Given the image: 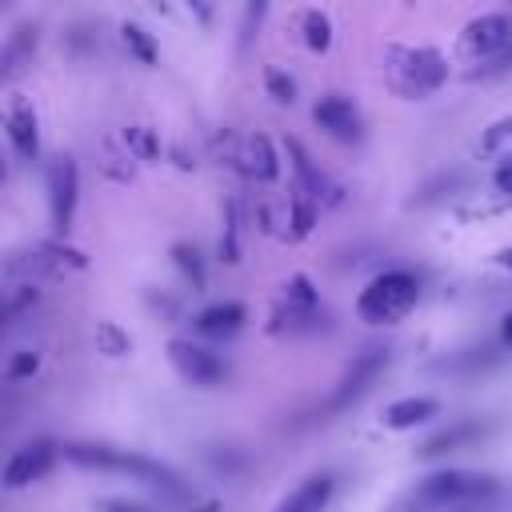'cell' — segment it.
<instances>
[{
    "mask_svg": "<svg viewBox=\"0 0 512 512\" xmlns=\"http://www.w3.org/2000/svg\"><path fill=\"white\" fill-rule=\"evenodd\" d=\"M64 460H72L76 468H96V472H120L136 484H148L156 488L160 496L168 500H184L188 496V484L184 476L164 464V460H152L144 452H128V448H112V444H96V440H64L60 444Z\"/></svg>",
    "mask_w": 512,
    "mask_h": 512,
    "instance_id": "cell-1",
    "label": "cell"
},
{
    "mask_svg": "<svg viewBox=\"0 0 512 512\" xmlns=\"http://www.w3.org/2000/svg\"><path fill=\"white\" fill-rule=\"evenodd\" d=\"M500 496V480L492 472H472V468H440L420 476L396 504L392 512H448V508H472Z\"/></svg>",
    "mask_w": 512,
    "mask_h": 512,
    "instance_id": "cell-2",
    "label": "cell"
},
{
    "mask_svg": "<svg viewBox=\"0 0 512 512\" xmlns=\"http://www.w3.org/2000/svg\"><path fill=\"white\" fill-rule=\"evenodd\" d=\"M384 80L400 100H428L448 80V60L428 44H388Z\"/></svg>",
    "mask_w": 512,
    "mask_h": 512,
    "instance_id": "cell-3",
    "label": "cell"
},
{
    "mask_svg": "<svg viewBox=\"0 0 512 512\" xmlns=\"http://www.w3.org/2000/svg\"><path fill=\"white\" fill-rule=\"evenodd\" d=\"M416 300H420V280H416L412 272H404V268H392V272L372 276V280L360 288V296H356V316H360L364 324H372V328L396 324V320H404V316L416 308Z\"/></svg>",
    "mask_w": 512,
    "mask_h": 512,
    "instance_id": "cell-4",
    "label": "cell"
},
{
    "mask_svg": "<svg viewBox=\"0 0 512 512\" xmlns=\"http://www.w3.org/2000/svg\"><path fill=\"white\" fill-rule=\"evenodd\" d=\"M324 324H328V312H324L320 292L312 288V280L304 272L288 276L284 288H280V300L272 308L268 332L272 336H308V332H320Z\"/></svg>",
    "mask_w": 512,
    "mask_h": 512,
    "instance_id": "cell-5",
    "label": "cell"
},
{
    "mask_svg": "<svg viewBox=\"0 0 512 512\" xmlns=\"http://www.w3.org/2000/svg\"><path fill=\"white\" fill-rule=\"evenodd\" d=\"M388 360H392V352H388L384 344H368V348L352 352V360L344 364L340 380L332 384V392H328V400H324V416H336V412L352 408V404L380 380V372L388 368Z\"/></svg>",
    "mask_w": 512,
    "mask_h": 512,
    "instance_id": "cell-6",
    "label": "cell"
},
{
    "mask_svg": "<svg viewBox=\"0 0 512 512\" xmlns=\"http://www.w3.org/2000/svg\"><path fill=\"white\" fill-rule=\"evenodd\" d=\"M504 52H512V16L508 12H480L464 24L460 32V56L464 60H500Z\"/></svg>",
    "mask_w": 512,
    "mask_h": 512,
    "instance_id": "cell-7",
    "label": "cell"
},
{
    "mask_svg": "<svg viewBox=\"0 0 512 512\" xmlns=\"http://www.w3.org/2000/svg\"><path fill=\"white\" fill-rule=\"evenodd\" d=\"M168 360L196 388H216V384L228 380V360L220 352H212L208 344H200V340H180V336L168 340Z\"/></svg>",
    "mask_w": 512,
    "mask_h": 512,
    "instance_id": "cell-8",
    "label": "cell"
},
{
    "mask_svg": "<svg viewBox=\"0 0 512 512\" xmlns=\"http://www.w3.org/2000/svg\"><path fill=\"white\" fill-rule=\"evenodd\" d=\"M284 152H288V164H292V188H296V192H304V196H308L312 204H320V208L344 204V188H340L328 172L316 168V160L308 156V148H304L296 136L284 140Z\"/></svg>",
    "mask_w": 512,
    "mask_h": 512,
    "instance_id": "cell-9",
    "label": "cell"
},
{
    "mask_svg": "<svg viewBox=\"0 0 512 512\" xmlns=\"http://www.w3.org/2000/svg\"><path fill=\"white\" fill-rule=\"evenodd\" d=\"M44 184H48V220L56 232H68L72 212H76V196H80V172L76 160L68 152L52 156L44 168Z\"/></svg>",
    "mask_w": 512,
    "mask_h": 512,
    "instance_id": "cell-10",
    "label": "cell"
},
{
    "mask_svg": "<svg viewBox=\"0 0 512 512\" xmlns=\"http://www.w3.org/2000/svg\"><path fill=\"white\" fill-rule=\"evenodd\" d=\"M56 456H60V444H52L48 436H36V440L20 444V448L8 456V464H4V488L16 492V488L36 484V480L56 464Z\"/></svg>",
    "mask_w": 512,
    "mask_h": 512,
    "instance_id": "cell-11",
    "label": "cell"
},
{
    "mask_svg": "<svg viewBox=\"0 0 512 512\" xmlns=\"http://www.w3.org/2000/svg\"><path fill=\"white\" fill-rule=\"evenodd\" d=\"M312 120L340 144H356L364 136V120H360V108L344 96V92H328L312 104Z\"/></svg>",
    "mask_w": 512,
    "mask_h": 512,
    "instance_id": "cell-12",
    "label": "cell"
},
{
    "mask_svg": "<svg viewBox=\"0 0 512 512\" xmlns=\"http://www.w3.org/2000/svg\"><path fill=\"white\" fill-rule=\"evenodd\" d=\"M4 132H8V144L16 148L20 160H36L40 156V116L24 96H8Z\"/></svg>",
    "mask_w": 512,
    "mask_h": 512,
    "instance_id": "cell-13",
    "label": "cell"
},
{
    "mask_svg": "<svg viewBox=\"0 0 512 512\" xmlns=\"http://www.w3.org/2000/svg\"><path fill=\"white\" fill-rule=\"evenodd\" d=\"M232 164H236L252 184H276V180H280V156H276V148H272V140H268L264 132L244 136L240 148H236V156H232Z\"/></svg>",
    "mask_w": 512,
    "mask_h": 512,
    "instance_id": "cell-14",
    "label": "cell"
},
{
    "mask_svg": "<svg viewBox=\"0 0 512 512\" xmlns=\"http://www.w3.org/2000/svg\"><path fill=\"white\" fill-rule=\"evenodd\" d=\"M488 432H492V420H476V416H468V420H456V424H448V428L432 432V436L416 448V456L436 460V456H448V452H460V448L480 444Z\"/></svg>",
    "mask_w": 512,
    "mask_h": 512,
    "instance_id": "cell-15",
    "label": "cell"
},
{
    "mask_svg": "<svg viewBox=\"0 0 512 512\" xmlns=\"http://www.w3.org/2000/svg\"><path fill=\"white\" fill-rule=\"evenodd\" d=\"M244 320H248V312H244L240 300H216V304H208L192 316V332L204 336V340H228L244 328Z\"/></svg>",
    "mask_w": 512,
    "mask_h": 512,
    "instance_id": "cell-16",
    "label": "cell"
},
{
    "mask_svg": "<svg viewBox=\"0 0 512 512\" xmlns=\"http://www.w3.org/2000/svg\"><path fill=\"white\" fill-rule=\"evenodd\" d=\"M332 488H336V480H332L328 472H312V476H304L272 512H324L328 500H332Z\"/></svg>",
    "mask_w": 512,
    "mask_h": 512,
    "instance_id": "cell-17",
    "label": "cell"
},
{
    "mask_svg": "<svg viewBox=\"0 0 512 512\" xmlns=\"http://www.w3.org/2000/svg\"><path fill=\"white\" fill-rule=\"evenodd\" d=\"M508 352H496V348H460V352H448L440 360H432V372L440 376H476V372H488L504 360Z\"/></svg>",
    "mask_w": 512,
    "mask_h": 512,
    "instance_id": "cell-18",
    "label": "cell"
},
{
    "mask_svg": "<svg viewBox=\"0 0 512 512\" xmlns=\"http://www.w3.org/2000/svg\"><path fill=\"white\" fill-rule=\"evenodd\" d=\"M436 412H440V400L436 396H400V400H392L384 408L380 424L392 428V432H404V428H416V424L432 420Z\"/></svg>",
    "mask_w": 512,
    "mask_h": 512,
    "instance_id": "cell-19",
    "label": "cell"
},
{
    "mask_svg": "<svg viewBox=\"0 0 512 512\" xmlns=\"http://www.w3.org/2000/svg\"><path fill=\"white\" fill-rule=\"evenodd\" d=\"M36 24H16L12 32H8V40H4V52H0V76L8 80V76H16L28 60H32V52H36Z\"/></svg>",
    "mask_w": 512,
    "mask_h": 512,
    "instance_id": "cell-20",
    "label": "cell"
},
{
    "mask_svg": "<svg viewBox=\"0 0 512 512\" xmlns=\"http://www.w3.org/2000/svg\"><path fill=\"white\" fill-rule=\"evenodd\" d=\"M296 32H300V40H304L308 52H328L332 48V20L320 8L296 12Z\"/></svg>",
    "mask_w": 512,
    "mask_h": 512,
    "instance_id": "cell-21",
    "label": "cell"
},
{
    "mask_svg": "<svg viewBox=\"0 0 512 512\" xmlns=\"http://www.w3.org/2000/svg\"><path fill=\"white\" fill-rule=\"evenodd\" d=\"M120 140L128 144L132 160H144V164L160 160V136H156V128H152V124H128Z\"/></svg>",
    "mask_w": 512,
    "mask_h": 512,
    "instance_id": "cell-22",
    "label": "cell"
},
{
    "mask_svg": "<svg viewBox=\"0 0 512 512\" xmlns=\"http://www.w3.org/2000/svg\"><path fill=\"white\" fill-rule=\"evenodd\" d=\"M316 212H320V204H312L304 192L292 188V196H288V236L304 240L312 232V224H316Z\"/></svg>",
    "mask_w": 512,
    "mask_h": 512,
    "instance_id": "cell-23",
    "label": "cell"
},
{
    "mask_svg": "<svg viewBox=\"0 0 512 512\" xmlns=\"http://www.w3.org/2000/svg\"><path fill=\"white\" fill-rule=\"evenodd\" d=\"M172 264L184 272V280H188V288H192V292H200V288H204V260H200V248H196V244L176 240V244H172Z\"/></svg>",
    "mask_w": 512,
    "mask_h": 512,
    "instance_id": "cell-24",
    "label": "cell"
},
{
    "mask_svg": "<svg viewBox=\"0 0 512 512\" xmlns=\"http://www.w3.org/2000/svg\"><path fill=\"white\" fill-rule=\"evenodd\" d=\"M92 336H96V352H104V356H124V352H132V336H128L116 320H100Z\"/></svg>",
    "mask_w": 512,
    "mask_h": 512,
    "instance_id": "cell-25",
    "label": "cell"
},
{
    "mask_svg": "<svg viewBox=\"0 0 512 512\" xmlns=\"http://www.w3.org/2000/svg\"><path fill=\"white\" fill-rule=\"evenodd\" d=\"M120 40H124V48H128L140 64H156V40H152L140 24H132V20H128V24H120Z\"/></svg>",
    "mask_w": 512,
    "mask_h": 512,
    "instance_id": "cell-26",
    "label": "cell"
},
{
    "mask_svg": "<svg viewBox=\"0 0 512 512\" xmlns=\"http://www.w3.org/2000/svg\"><path fill=\"white\" fill-rule=\"evenodd\" d=\"M220 260H224V264H236V260H240V208H236V200H228V208H224Z\"/></svg>",
    "mask_w": 512,
    "mask_h": 512,
    "instance_id": "cell-27",
    "label": "cell"
},
{
    "mask_svg": "<svg viewBox=\"0 0 512 512\" xmlns=\"http://www.w3.org/2000/svg\"><path fill=\"white\" fill-rule=\"evenodd\" d=\"M128 160H132V152H128L124 140H108V144H104V160H100V164H104V172H108L112 180H120V184L132 180V164H128Z\"/></svg>",
    "mask_w": 512,
    "mask_h": 512,
    "instance_id": "cell-28",
    "label": "cell"
},
{
    "mask_svg": "<svg viewBox=\"0 0 512 512\" xmlns=\"http://www.w3.org/2000/svg\"><path fill=\"white\" fill-rule=\"evenodd\" d=\"M36 300H40V292H36V284H32V280L12 284V288H8V308H4V320H8V324H16V320H20V316H24V312L36 304Z\"/></svg>",
    "mask_w": 512,
    "mask_h": 512,
    "instance_id": "cell-29",
    "label": "cell"
},
{
    "mask_svg": "<svg viewBox=\"0 0 512 512\" xmlns=\"http://www.w3.org/2000/svg\"><path fill=\"white\" fill-rule=\"evenodd\" d=\"M264 84H268V96H272L276 104H292V100H296V80H292L288 72H280V68H268Z\"/></svg>",
    "mask_w": 512,
    "mask_h": 512,
    "instance_id": "cell-30",
    "label": "cell"
},
{
    "mask_svg": "<svg viewBox=\"0 0 512 512\" xmlns=\"http://www.w3.org/2000/svg\"><path fill=\"white\" fill-rule=\"evenodd\" d=\"M504 140H512V116H500L484 136H480V152L484 156H492V152H500V144Z\"/></svg>",
    "mask_w": 512,
    "mask_h": 512,
    "instance_id": "cell-31",
    "label": "cell"
},
{
    "mask_svg": "<svg viewBox=\"0 0 512 512\" xmlns=\"http://www.w3.org/2000/svg\"><path fill=\"white\" fill-rule=\"evenodd\" d=\"M96 512H160V508L148 500H132V496H104L96 500Z\"/></svg>",
    "mask_w": 512,
    "mask_h": 512,
    "instance_id": "cell-32",
    "label": "cell"
},
{
    "mask_svg": "<svg viewBox=\"0 0 512 512\" xmlns=\"http://www.w3.org/2000/svg\"><path fill=\"white\" fill-rule=\"evenodd\" d=\"M36 368H40V352H16L8 360V368H4V376L8 380H24V376H36Z\"/></svg>",
    "mask_w": 512,
    "mask_h": 512,
    "instance_id": "cell-33",
    "label": "cell"
},
{
    "mask_svg": "<svg viewBox=\"0 0 512 512\" xmlns=\"http://www.w3.org/2000/svg\"><path fill=\"white\" fill-rule=\"evenodd\" d=\"M492 184H496V192H504V196L512 200V152L500 156V164H496V172H492Z\"/></svg>",
    "mask_w": 512,
    "mask_h": 512,
    "instance_id": "cell-34",
    "label": "cell"
},
{
    "mask_svg": "<svg viewBox=\"0 0 512 512\" xmlns=\"http://www.w3.org/2000/svg\"><path fill=\"white\" fill-rule=\"evenodd\" d=\"M500 344H504V348H512V312H504V316H500Z\"/></svg>",
    "mask_w": 512,
    "mask_h": 512,
    "instance_id": "cell-35",
    "label": "cell"
},
{
    "mask_svg": "<svg viewBox=\"0 0 512 512\" xmlns=\"http://www.w3.org/2000/svg\"><path fill=\"white\" fill-rule=\"evenodd\" d=\"M496 264H500V268H504V272H512V244H508V248H500V252H496Z\"/></svg>",
    "mask_w": 512,
    "mask_h": 512,
    "instance_id": "cell-36",
    "label": "cell"
},
{
    "mask_svg": "<svg viewBox=\"0 0 512 512\" xmlns=\"http://www.w3.org/2000/svg\"><path fill=\"white\" fill-rule=\"evenodd\" d=\"M188 512H220V500H200V504H192Z\"/></svg>",
    "mask_w": 512,
    "mask_h": 512,
    "instance_id": "cell-37",
    "label": "cell"
}]
</instances>
